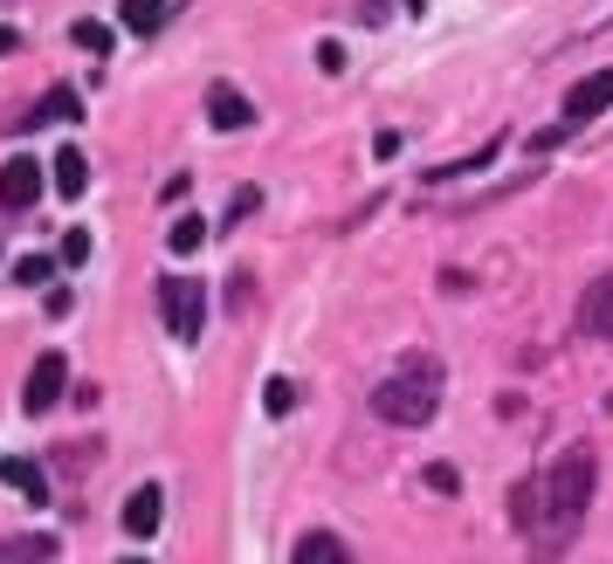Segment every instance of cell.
I'll return each mask as SVG.
<instances>
[{"instance_id":"cell-1","label":"cell","mask_w":613,"mask_h":564,"mask_svg":"<svg viewBox=\"0 0 613 564\" xmlns=\"http://www.w3.org/2000/svg\"><path fill=\"white\" fill-rule=\"evenodd\" d=\"M593 482H600V461H593V448H566L545 469V482H538V496H545V509H538V523H531L524 537H531V551L538 557H558L572 544V530H579V517H586V503H593Z\"/></svg>"},{"instance_id":"cell-2","label":"cell","mask_w":613,"mask_h":564,"mask_svg":"<svg viewBox=\"0 0 613 564\" xmlns=\"http://www.w3.org/2000/svg\"><path fill=\"white\" fill-rule=\"evenodd\" d=\"M442 386H448V372H442L434 351H400L393 372L372 386V414L387 427H421V420H434V406H442Z\"/></svg>"},{"instance_id":"cell-3","label":"cell","mask_w":613,"mask_h":564,"mask_svg":"<svg viewBox=\"0 0 613 564\" xmlns=\"http://www.w3.org/2000/svg\"><path fill=\"white\" fill-rule=\"evenodd\" d=\"M159 317L172 330V345H193L200 338V317H208V290L187 282V275H166L159 282Z\"/></svg>"},{"instance_id":"cell-4","label":"cell","mask_w":613,"mask_h":564,"mask_svg":"<svg viewBox=\"0 0 613 564\" xmlns=\"http://www.w3.org/2000/svg\"><path fill=\"white\" fill-rule=\"evenodd\" d=\"M63 393H69V351H42L21 379V414H48Z\"/></svg>"},{"instance_id":"cell-5","label":"cell","mask_w":613,"mask_h":564,"mask_svg":"<svg viewBox=\"0 0 613 564\" xmlns=\"http://www.w3.org/2000/svg\"><path fill=\"white\" fill-rule=\"evenodd\" d=\"M35 193H42V166L29 159V151H14L8 166H0V207H35Z\"/></svg>"},{"instance_id":"cell-6","label":"cell","mask_w":613,"mask_h":564,"mask_svg":"<svg viewBox=\"0 0 613 564\" xmlns=\"http://www.w3.org/2000/svg\"><path fill=\"white\" fill-rule=\"evenodd\" d=\"M613 111V69L600 76H586V83L566 90V124H586V117H606Z\"/></svg>"},{"instance_id":"cell-7","label":"cell","mask_w":613,"mask_h":564,"mask_svg":"<svg viewBox=\"0 0 613 564\" xmlns=\"http://www.w3.org/2000/svg\"><path fill=\"white\" fill-rule=\"evenodd\" d=\"M159 523H166V489H159V482H138V489L124 496V530H132V537H159Z\"/></svg>"},{"instance_id":"cell-8","label":"cell","mask_w":613,"mask_h":564,"mask_svg":"<svg viewBox=\"0 0 613 564\" xmlns=\"http://www.w3.org/2000/svg\"><path fill=\"white\" fill-rule=\"evenodd\" d=\"M208 117H214V132H248V124H255V104H248L235 83H214V90H208Z\"/></svg>"},{"instance_id":"cell-9","label":"cell","mask_w":613,"mask_h":564,"mask_svg":"<svg viewBox=\"0 0 613 564\" xmlns=\"http://www.w3.org/2000/svg\"><path fill=\"white\" fill-rule=\"evenodd\" d=\"M0 482H8L14 496H29V503H48V475L35 469L29 454H0Z\"/></svg>"},{"instance_id":"cell-10","label":"cell","mask_w":613,"mask_h":564,"mask_svg":"<svg viewBox=\"0 0 613 564\" xmlns=\"http://www.w3.org/2000/svg\"><path fill=\"white\" fill-rule=\"evenodd\" d=\"M579 330H593V338H613V275H600L593 290L579 303Z\"/></svg>"},{"instance_id":"cell-11","label":"cell","mask_w":613,"mask_h":564,"mask_svg":"<svg viewBox=\"0 0 613 564\" xmlns=\"http://www.w3.org/2000/svg\"><path fill=\"white\" fill-rule=\"evenodd\" d=\"M48 172H56V193H63V200H83V193H90V159H83L76 145H63Z\"/></svg>"},{"instance_id":"cell-12","label":"cell","mask_w":613,"mask_h":564,"mask_svg":"<svg viewBox=\"0 0 613 564\" xmlns=\"http://www.w3.org/2000/svg\"><path fill=\"white\" fill-rule=\"evenodd\" d=\"M290 564H352V551H345L331 530H303L297 551H290Z\"/></svg>"},{"instance_id":"cell-13","label":"cell","mask_w":613,"mask_h":564,"mask_svg":"<svg viewBox=\"0 0 613 564\" xmlns=\"http://www.w3.org/2000/svg\"><path fill=\"white\" fill-rule=\"evenodd\" d=\"M166 14H172V0H118V21H124L132 35H159Z\"/></svg>"},{"instance_id":"cell-14","label":"cell","mask_w":613,"mask_h":564,"mask_svg":"<svg viewBox=\"0 0 613 564\" xmlns=\"http://www.w3.org/2000/svg\"><path fill=\"white\" fill-rule=\"evenodd\" d=\"M200 241H208V221H200V214H180V221L166 227V248H172V255H193Z\"/></svg>"},{"instance_id":"cell-15","label":"cell","mask_w":613,"mask_h":564,"mask_svg":"<svg viewBox=\"0 0 613 564\" xmlns=\"http://www.w3.org/2000/svg\"><path fill=\"white\" fill-rule=\"evenodd\" d=\"M490 159H497V145H482V151H469V159H455V166H434L421 187H448V179H462V172H482Z\"/></svg>"},{"instance_id":"cell-16","label":"cell","mask_w":613,"mask_h":564,"mask_svg":"<svg viewBox=\"0 0 613 564\" xmlns=\"http://www.w3.org/2000/svg\"><path fill=\"white\" fill-rule=\"evenodd\" d=\"M0 564H48L42 537H0Z\"/></svg>"},{"instance_id":"cell-17","label":"cell","mask_w":613,"mask_h":564,"mask_svg":"<svg viewBox=\"0 0 613 564\" xmlns=\"http://www.w3.org/2000/svg\"><path fill=\"white\" fill-rule=\"evenodd\" d=\"M263 414H269V420L297 414V386H290V379H269V386H263Z\"/></svg>"},{"instance_id":"cell-18","label":"cell","mask_w":613,"mask_h":564,"mask_svg":"<svg viewBox=\"0 0 613 564\" xmlns=\"http://www.w3.org/2000/svg\"><path fill=\"white\" fill-rule=\"evenodd\" d=\"M76 111H83V104H76V90H63V83L35 104V117H63V124H76Z\"/></svg>"},{"instance_id":"cell-19","label":"cell","mask_w":613,"mask_h":564,"mask_svg":"<svg viewBox=\"0 0 613 564\" xmlns=\"http://www.w3.org/2000/svg\"><path fill=\"white\" fill-rule=\"evenodd\" d=\"M76 48H90V56H111V29H97V21H76Z\"/></svg>"},{"instance_id":"cell-20","label":"cell","mask_w":613,"mask_h":564,"mask_svg":"<svg viewBox=\"0 0 613 564\" xmlns=\"http://www.w3.org/2000/svg\"><path fill=\"white\" fill-rule=\"evenodd\" d=\"M63 262H69V269L90 262V227H69V235H63Z\"/></svg>"},{"instance_id":"cell-21","label":"cell","mask_w":613,"mask_h":564,"mask_svg":"<svg viewBox=\"0 0 613 564\" xmlns=\"http://www.w3.org/2000/svg\"><path fill=\"white\" fill-rule=\"evenodd\" d=\"M14 282H29V290H42V282H48V255H21V262H14Z\"/></svg>"},{"instance_id":"cell-22","label":"cell","mask_w":613,"mask_h":564,"mask_svg":"<svg viewBox=\"0 0 613 564\" xmlns=\"http://www.w3.org/2000/svg\"><path fill=\"white\" fill-rule=\"evenodd\" d=\"M427 489L434 496H455V489H462V475H455L448 461H427Z\"/></svg>"},{"instance_id":"cell-23","label":"cell","mask_w":613,"mask_h":564,"mask_svg":"<svg viewBox=\"0 0 613 564\" xmlns=\"http://www.w3.org/2000/svg\"><path fill=\"white\" fill-rule=\"evenodd\" d=\"M248 290H255V275H248V269H242L235 282H227V311H235V317L248 311Z\"/></svg>"},{"instance_id":"cell-24","label":"cell","mask_w":613,"mask_h":564,"mask_svg":"<svg viewBox=\"0 0 613 564\" xmlns=\"http://www.w3.org/2000/svg\"><path fill=\"white\" fill-rule=\"evenodd\" d=\"M187 193H193V179H187V172H172V179H166V187H159V200H166V207H180V200H187Z\"/></svg>"},{"instance_id":"cell-25","label":"cell","mask_w":613,"mask_h":564,"mask_svg":"<svg viewBox=\"0 0 613 564\" xmlns=\"http://www.w3.org/2000/svg\"><path fill=\"white\" fill-rule=\"evenodd\" d=\"M255 207H263V193H255V187H242V193H235V207H227V221H248Z\"/></svg>"},{"instance_id":"cell-26","label":"cell","mask_w":613,"mask_h":564,"mask_svg":"<svg viewBox=\"0 0 613 564\" xmlns=\"http://www.w3.org/2000/svg\"><path fill=\"white\" fill-rule=\"evenodd\" d=\"M551 145H566V124H545V132H531V151H551Z\"/></svg>"},{"instance_id":"cell-27","label":"cell","mask_w":613,"mask_h":564,"mask_svg":"<svg viewBox=\"0 0 613 564\" xmlns=\"http://www.w3.org/2000/svg\"><path fill=\"white\" fill-rule=\"evenodd\" d=\"M400 151V132H372V159H393Z\"/></svg>"},{"instance_id":"cell-28","label":"cell","mask_w":613,"mask_h":564,"mask_svg":"<svg viewBox=\"0 0 613 564\" xmlns=\"http://www.w3.org/2000/svg\"><path fill=\"white\" fill-rule=\"evenodd\" d=\"M0 56H14V29H0Z\"/></svg>"},{"instance_id":"cell-29","label":"cell","mask_w":613,"mask_h":564,"mask_svg":"<svg viewBox=\"0 0 613 564\" xmlns=\"http://www.w3.org/2000/svg\"><path fill=\"white\" fill-rule=\"evenodd\" d=\"M118 564H145V557H118Z\"/></svg>"},{"instance_id":"cell-30","label":"cell","mask_w":613,"mask_h":564,"mask_svg":"<svg viewBox=\"0 0 613 564\" xmlns=\"http://www.w3.org/2000/svg\"><path fill=\"white\" fill-rule=\"evenodd\" d=\"M606 414H613V399H606Z\"/></svg>"}]
</instances>
